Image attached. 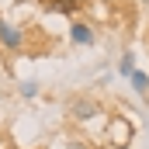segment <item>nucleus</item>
I'll return each mask as SVG.
<instances>
[{
	"instance_id": "nucleus-11",
	"label": "nucleus",
	"mask_w": 149,
	"mask_h": 149,
	"mask_svg": "<svg viewBox=\"0 0 149 149\" xmlns=\"http://www.w3.org/2000/svg\"><path fill=\"white\" fill-rule=\"evenodd\" d=\"M139 3H149V0H139Z\"/></svg>"
},
{
	"instance_id": "nucleus-8",
	"label": "nucleus",
	"mask_w": 149,
	"mask_h": 149,
	"mask_svg": "<svg viewBox=\"0 0 149 149\" xmlns=\"http://www.w3.org/2000/svg\"><path fill=\"white\" fill-rule=\"evenodd\" d=\"M66 149H94V146H90L87 139H70V142H66Z\"/></svg>"
},
{
	"instance_id": "nucleus-2",
	"label": "nucleus",
	"mask_w": 149,
	"mask_h": 149,
	"mask_svg": "<svg viewBox=\"0 0 149 149\" xmlns=\"http://www.w3.org/2000/svg\"><path fill=\"white\" fill-rule=\"evenodd\" d=\"M0 49H7V52H24V28L14 24V21H7L3 14H0Z\"/></svg>"
},
{
	"instance_id": "nucleus-12",
	"label": "nucleus",
	"mask_w": 149,
	"mask_h": 149,
	"mask_svg": "<svg viewBox=\"0 0 149 149\" xmlns=\"http://www.w3.org/2000/svg\"><path fill=\"white\" fill-rule=\"evenodd\" d=\"M42 149H45V146H42Z\"/></svg>"
},
{
	"instance_id": "nucleus-10",
	"label": "nucleus",
	"mask_w": 149,
	"mask_h": 149,
	"mask_svg": "<svg viewBox=\"0 0 149 149\" xmlns=\"http://www.w3.org/2000/svg\"><path fill=\"white\" fill-rule=\"evenodd\" d=\"M101 3H118V0H101Z\"/></svg>"
},
{
	"instance_id": "nucleus-7",
	"label": "nucleus",
	"mask_w": 149,
	"mask_h": 149,
	"mask_svg": "<svg viewBox=\"0 0 149 149\" xmlns=\"http://www.w3.org/2000/svg\"><path fill=\"white\" fill-rule=\"evenodd\" d=\"M35 94H38V80H24V83H21V97H24V101H31Z\"/></svg>"
},
{
	"instance_id": "nucleus-4",
	"label": "nucleus",
	"mask_w": 149,
	"mask_h": 149,
	"mask_svg": "<svg viewBox=\"0 0 149 149\" xmlns=\"http://www.w3.org/2000/svg\"><path fill=\"white\" fill-rule=\"evenodd\" d=\"M38 3H42L45 10H52V14H63V17H73L76 10H80L76 3H70V0H38Z\"/></svg>"
},
{
	"instance_id": "nucleus-1",
	"label": "nucleus",
	"mask_w": 149,
	"mask_h": 149,
	"mask_svg": "<svg viewBox=\"0 0 149 149\" xmlns=\"http://www.w3.org/2000/svg\"><path fill=\"white\" fill-rule=\"evenodd\" d=\"M66 114H70L73 121H90V118H101L104 108H101L94 97H83V94H80V97H73V101L66 104Z\"/></svg>"
},
{
	"instance_id": "nucleus-9",
	"label": "nucleus",
	"mask_w": 149,
	"mask_h": 149,
	"mask_svg": "<svg viewBox=\"0 0 149 149\" xmlns=\"http://www.w3.org/2000/svg\"><path fill=\"white\" fill-rule=\"evenodd\" d=\"M70 3H76V7H83V3H90V0H70Z\"/></svg>"
},
{
	"instance_id": "nucleus-5",
	"label": "nucleus",
	"mask_w": 149,
	"mask_h": 149,
	"mask_svg": "<svg viewBox=\"0 0 149 149\" xmlns=\"http://www.w3.org/2000/svg\"><path fill=\"white\" fill-rule=\"evenodd\" d=\"M128 83H132V90H135L139 97H149V73H142V70H135V73L128 76Z\"/></svg>"
},
{
	"instance_id": "nucleus-3",
	"label": "nucleus",
	"mask_w": 149,
	"mask_h": 149,
	"mask_svg": "<svg viewBox=\"0 0 149 149\" xmlns=\"http://www.w3.org/2000/svg\"><path fill=\"white\" fill-rule=\"evenodd\" d=\"M70 42L73 45H80V49H90L94 42H97V35H94V28L87 24V21H70Z\"/></svg>"
},
{
	"instance_id": "nucleus-6",
	"label": "nucleus",
	"mask_w": 149,
	"mask_h": 149,
	"mask_svg": "<svg viewBox=\"0 0 149 149\" xmlns=\"http://www.w3.org/2000/svg\"><path fill=\"white\" fill-rule=\"evenodd\" d=\"M132 73H135V56L125 49V52H121V59H118V76H125V80H128Z\"/></svg>"
}]
</instances>
